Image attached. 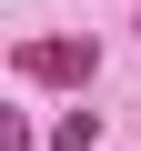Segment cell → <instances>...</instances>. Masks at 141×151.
Wrapping results in <instances>:
<instances>
[{"label":"cell","instance_id":"cell-2","mask_svg":"<svg viewBox=\"0 0 141 151\" xmlns=\"http://www.w3.org/2000/svg\"><path fill=\"white\" fill-rule=\"evenodd\" d=\"M91 141H101V121H91V111H70V121L50 131V151H91Z\"/></svg>","mask_w":141,"mask_h":151},{"label":"cell","instance_id":"cell-1","mask_svg":"<svg viewBox=\"0 0 141 151\" xmlns=\"http://www.w3.org/2000/svg\"><path fill=\"white\" fill-rule=\"evenodd\" d=\"M10 70H20V81H40V91H81L91 70H101V50H91V40H20Z\"/></svg>","mask_w":141,"mask_h":151}]
</instances>
